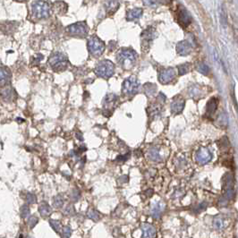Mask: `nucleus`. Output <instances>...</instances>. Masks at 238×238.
<instances>
[{
  "mask_svg": "<svg viewBox=\"0 0 238 238\" xmlns=\"http://www.w3.org/2000/svg\"><path fill=\"white\" fill-rule=\"evenodd\" d=\"M196 69L198 70V72H200L201 74H202L204 75H208L210 73V67L205 64V63H198L196 66Z\"/></svg>",
  "mask_w": 238,
  "mask_h": 238,
  "instance_id": "c85d7f7f",
  "label": "nucleus"
},
{
  "mask_svg": "<svg viewBox=\"0 0 238 238\" xmlns=\"http://www.w3.org/2000/svg\"><path fill=\"white\" fill-rule=\"evenodd\" d=\"M192 49H193L192 44L190 41H187V40L180 41L176 45V52L182 57L189 55L192 52Z\"/></svg>",
  "mask_w": 238,
  "mask_h": 238,
  "instance_id": "ddd939ff",
  "label": "nucleus"
},
{
  "mask_svg": "<svg viewBox=\"0 0 238 238\" xmlns=\"http://www.w3.org/2000/svg\"><path fill=\"white\" fill-rule=\"evenodd\" d=\"M49 64L51 67L56 71H65L68 66V61L66 57L59 52L54 53L49 59Z\"/></svg>",
  "mask_w": 238,
  "mask_h": 238,
  "instance_id": "7ed1b4c3",
  "label": "nucleus"
},
{
  "mask_svg": "<svg viewBox=\"0 0 238 238\" xmlns=\"http://www.w3.org/2000/svg\"><path fill=\"white\" fill-rule=\"evenodd\" d=\"M119 7V2L117 1H107L105 2V8L108 14L113 15Z\"/></svg>",
  "mask_w": 238,
  "mask_h": 238,
  "instance_id": "412c9836",
  "label": "nucleus"
},
{
  "mask_svg": "<svg viewBox=\"0 0 238 238\" xmlns=\"http://www.w3.org/2000/svg\"><path fill=\"white\" fill-rule=\"evenodd\" d=\"M185 105V101L183 98H181L179 96L176 97L171 103V112H172V114H174V115L180 114L182 111L184 110Z\"/></svg>",
  "mask_w": 238,
  "mask_h": 238,
  "instance_id": "f8f14e48",
  "label": "nucleus"
},
{
  "mask_svg": "<svg viewBox=\"0 0 238 238\" xmlns=\"http://www.w3.org/2000/svg\"><path fill=\"white\" fill-rule=\"evenodd\" d=\"M178 21L183 27H187L192 22V16L190 13L183 6L178 9Z\"/></svg>",
  "mask_w": 238,
  "mask_h": 238,
  "instance_id": "9b49d317",
  "label": "nucleus"
},
{
  "mask_svg": "<svg viewBox=\"0 0 238 238\" xmlns=\"http://www.w3.org/2000/svg\"><path fill=\"white\" fill-rule=\"evenodd\" d=\"M156 31L153 27H148L146 30H144L142 32V42H151L156 38Z\"/></svg>",
  "mask_w": 238,
  "mask_h": 238,
  "instance_id": "2eb2a0df",
  "label": "nucleus"
},
{
  "mask_svg": "<svg viewBox=\"0 0 238 238\" xmlns=\"http://www.w3.org/2000/svg\"><path fill=\"white\" fill-rule=\"evenodd\" d=\"M117 62L123 69L130 70L135 64L137 54L130 49H122L117 55Z\"/></svg>",
  "mask_w": 238,
  "mask_h": 238,
  "instance_id": "f257e3e1",
  "label": "nucleus"
},
{
  "mask_svg": "<svg viewBox=\"0 0 238 238\" xmlns=\"http://www.w3.org/2000/svg\"><path fill=\"white\" fill-rule=\"evenodd\" d=\"M149 158L153 161H160L161 160V158H160V155L159 153L158 148L153 147L149 151Z\"/></svg>",
  "mask_w": 238,
  "mask_h": 238,
  "instance_id": "5701e85b",
  "label": "nucleus"
},
{
  "mask_svg": "<svg viewBox=\"0 0 238 238\" xmlns=\"http://www.w3.org/2000/svg\"><path fill=\"white\" fill-rule=\"evenodd\" d=\"M158 101H159V103L161 105L162 103H164V102L166 101V96L164 95L163 93H159V97H158Z\"/></svg>",
  "mask_w": 238,
  "mask_h": 238,
  "instance_id": "ea45409f",
  "label": "nucleus"
},
{
  "mask_svg": "<svg viewBox=\"0 0 238 238\" xmlns=\"http://www.w3.org/2000/svg\"><path fill=\"white\" fill-rule=\"evenodd\" d=\"M39 211H40V215L42 217L46 218V217H49L50 215L52 210H51L50 206L49 204L46 203V202H42L39 207Z\"/></svg>",
  "mask_w": 238,
  "mask_h": 238,
  "instance_id": "4be33fe9",
  "label": "nucleus"
},
{
  "mask_svg": "<svg viewBox=\"0 0 238 238\" xmlns=\"http://www.w3.org/2000/svg\"><path fill=\"white\" fill-rule=\"evenodd\" d=\"M176 77V71L172 67L163 69L159 74V81L162 84H167L172 82Z\"/></svg>",
  "mask_w": 238,
  "mask_h": 238,
  "instance_id": "6e6552de",
  "label": "nucleus"
},
{
  "mask_svg": "<svg viewBox=\"0 0 238 238\" xmlns=\"http://www.w3.org/2000/svg\"><path fill=\"white\" fill-rule=\"evenodd\" d=\"M218 121V125L221 127H226L228 124V118H227V115L226 112H222L220 115L219 116V117L217 119Z\"/></svg>",
  "mask_w": 238,
  "mask_h": 238,
  "instance_id": "bb28decb",
  "label": "nucleus"
},
{
  "mask_svg": "<svg viewBox=\"0 0 238 238\" xmlns=\"http://www.w3.org/2000/svg\"><path fill=\"white\" fill-rule=\"evenodd\" d=\"M42 59H43L42 55H41V54H38V55H37V57H35V62H36V63H39V62H40Z\"/></svg>",
  "mask_w": 238,
  "mask_h": 238,
  "instance_id": "79ce46f5",
  "label": "nucleus"
},
{
  "mask_svg": "<svg viewBox=\"0 0 238 238\" xmlns=\"http://www.w3.org/2000/svg\"><path fill=\"white\" fill-rule=\"evenodd\" d=\"M65 213L66 214H68V215H73L74 213V209L72 205H69L66 207V210H65Z\"/></svg>",
  "mask_w": 238,
  "mask_h": 238,
  "instance_id": "58836bf2",
  "label": "nucleus"
},
{
  "mask_svg": "<svg viewBox=\"0 0 238 238\" xmlns=\"http://www.w3.org/2000/svg\"><path fill=\"white\" fill-rule=\"evenodd\" d=\"M225 223H226L225 219H224L223 217H221V216H218V217H216V218L214 219V221H213V226H214L215 229L219 230V229H222V228H224V227H225Z\"/></svg>",
  "mask_w": 238,
  "mask_h": 238,
  "instance_id": "b1692460",
  "label": "nucleus"
},
{
  "mask_svg": "<svg viewBox=\"0 0 238 238\" xmlns=\"http://www.w3.org/2000/svg\"><path fill=\"white\" fill-rule=\"evenodd\" d=\"M64 204V199L61 195H57L53 199V206L55 208H61Z\"/></svg>",
  "mask_w": 238,
  "mask_h": 238,
  "instance_id": "7c9ffc66",
  "label": "nucleus"
},
{
  "mask_svg": "<svg viewBox=\"0 0 238 238\" xmlns=\"http://www.w3.org/2000/svg\"><path fill=\"white\" fill-rule=\"evenodd\" d=\"M26 238H33V237H32V236H27Z\"/></svg>",
  "mask_w": 238,
  "mask_h": 238,
  "instance_id": "37998d69",
  "label": "nucleus"
},
{
  "mask_svg": "<svg viewBox=\"0 0 238 238\" xmlns=\"http://www.w3.org/2000/svg\"><path fill=\"white\" fill-rule=\"evenodd\" d=\"M87 215H88V217H89L91 219H92V220L94 221L100 220V214L98 212L97 210H93V209H90V210H88Z\"/></svg>",
  "mask_w": 238,
  "mask_h": 238,
  "instance_id": "c756f323",
  "label": "nucleus"
},
{
  "mask_svg": "<svg viewBox=\"0 0 238 238\" xmlns=\"http://www.w3.org/2000/svg\"><path fill=\"white\" fill-rule=\"evenodd\" d=\"M212 159V154L211 152L206 149V148H202L200 149L195 154V159L201 165L207 164L208 162H210Z\"/></svg>",
  "mask_w": 238,
  "mask_h": 238,
  "instance_id": "9d476101",
  "label": "nucleus"
},
{
  "mask_svg": "<svg viewBox=\"0 0 238 238\" xmlns=\"http://www.w3.org/2000/svg\"><path fill=\"white\" fill-rule=\"evenodd\" d=\"M115 72V66L109 60H102L95 68V74L104 79L110 78Z\"/></svg>",
  "mask_w": 238,
  "mask_h": 238,
  "instance_id": "f03ea898",
  "label": "nucleus"
},
{
  "mask_svg": "<svg viewBox=\"0 0 238 238\" xmlns=\"http://www.w3.org/2000/svg\"><path fill=\"white\" fill-rule=\"evenodd\" d=\"M11 79V74L7 69L0 67V85H6L8 83Z\"/></svg>",
  "mask_w": 238,
  "mask_h": 238,
  "instance_id": "6ab92c4d",
  "label": "nucleus"
},
{
  "mask_svg": "<svg viewBox=\"0 0 238 238\" xmlns=\"http://www.w3.org/2000/svg\"><path fill=\"white\" fill-rule=\"evenodd\" d=\"M190 70V66L185 63V64H183L181 66H178V72H179V75H184L187 74Z\"/></svg>",
  "mask_w": 238,
  "mask_h": 238,
  "instance_id": "473e14b6",
  "label": "nucleus"
},
{
  "mask_svg": "<svg viewBox=\"0 0 238 238\" xmlns=\"http://www.w3.org/2000/svg\"><path fill=\"white\" fill-rule=\"evenodd\" d=\"M149 113L153 117L159 115L161 113V105L160 104H154L150 108H149Z\"/></svg>",
  "mask_w": 238,
  "mask_h": 238,
  "instance_id": "cd10ccee",
  "label": "nucleus"
},
{
  "mask_svg": "<svg viewBox=\"0 0 238 238\" xmlns=\"http://www.w3.org/2000/svg\"><path fill=\"white\" fill-rule=\"evenodd\" d=\"M142 238H155L156 236V230L150 224H144L142 226Z\"/></svg>",
  "mask_w": 238,
  "mask_h": 238,
  "instance_id": "a211bd4d",
  "label": "nucleus"
},
{
  "mask_svg": "<svg viewBox=\"0 0 238 238\" xmlns=\"http://www.w3.org/2000/svg\"><path fill=\"white\" fill-rule=\"evenodd\" d=\"M165 209V203L162 202H157L151 204V214L154 219H159Z\"/></svg>",
  "mask_w": 238,
  "mask_h": 238,
  "instance_id": "4468645a",
  "label": "nucleus"
},
{
  "mask_svg": "<svg viewBox=\"0 0 238 238\" xmlns=\"http://www.w3.org/2000/svg\"><path fill=\"white\" fill-rule=\"evenodd\" d=\"M88 50L93 57H99L104 52L105 44L97 36H91L88 40Z\"/></svg>",
  "mask_w": 238,
  "mask_h": 238,
  "instance_id": "39448f33",
  "label": "nucleus"
},
{
  "mask_svg": "<svg viewBox=\"0 0 238 238\" xmlns=\"http://www.w3.org/2000/svg\"><path fill=\"white\" fill-rule=\"evenodd\" d=\"M38 218L36 217V216H32L30 219H29V220H28V225H29V227H31V228H32L34 227L35 226H36V224L38 223Z\"/></svg>",
  "mask_w": 238,
  "mask_h": 238,
  "instance_id": "c9c22d12",
  "label": "nucleus"
},
{
  "mask_svg": "<svg viewBox=\"0 0 238 238\" xmlns=\"http://www.w3.org/2000/svg\"><path fill=\"white\" fill-rule=\"evenodd\" d=\"M143 89L147 96H153L157 91V86L153 83H146L143 86Z\"/></svg>",
  "mask_w": 238,
  "mask_h": 238,
  "instance_id": "a878e982",
  "label": "nucleus"
},
{
  "mask_svg": "<svg viewBox=\"0 0 238 238\" xmlns=\"http://www.w3.org/2000/svg\"><path fill=\"white\" fill-rule=\"evenodd\" d=\"M49 224H50L51 227L55 230L56 232H57V233H59L61 229H62V226H61V223H60L59 221L51 219V220H49Z\"/></svg>",
  "mask_w": 238,
  "mask_h": 238,
  "instance_id": "2f4dec72",
  "label": "nucleus"
},
{
  "mask_svg": "<svg viewBox=\"0 0 238 238\" xmlns=\"http://www.w3.org/2000/svg\"><path fill=\"white\" fill-rule=\"evenodd\" d=\"M71 234H72V230L70 228V227H65L62 230L63 238H69L71 236Z\"/></svg>",
  "mask_w": 238,
  "mask_h": 238,
  "instance_id": "f704fd0d",
  "label": "nucleus"
},
{
  "mask_svg": "<svg viewBox=\"0 0 238 238\" xmlns=\"http://www.w3.org/2000/svg\"><path fill=\"white\" fill-rule=\"evenodd\" d=\"M118 100V97L114 93L107 94L106 97L103 100V106L105 108V112H108V114L111 115V111H113V109L115 108L117 102Z\"/></svg>",
  "mask_w": 238,
  "mask_h": 238,
  "instance_id": "1a4fd4ad",
  "label": "nucleus"
},
{
  "mask_svg": "<svg viewBox=\"0 0 238 238\" xmlns=\"http://www.w3.org/2000/svg\"><path fill=\"white\" fill-rule=\"evenodd\" d=\"M21 215H22V217L23 219H25V218H27L30 215V208H29V206L27 204H24V205L22 206V208H21Z\"/></svg>",
  "mask_w": 238,
  "mask_h": 238,
  "instance_id": "72a5a7b5",
  "label": "nucleus"
},
{
  "mask_svg": "<svg viewBox=\"0 0 238 238\" xmlns=\"http://www.w3.org/2000/svg\"><path fill=\"white\" fill-rule=\"evenodd\" d=\"M32 13L36 18H48L50 15V6L45 1H35L32 4Z\"/></svg>",
  "mask_w": 238,
  "mask_h": 238,
  "instance_id": "20e7f679",
  "label": "nucleus"
},
{
  "mask_svg": "<svg viewBox=\"0 0 238 238\" xmlns=\"http://www.w3.org/2000/svg\"><path fill=\"white\" fill-rule=\"evenodd\" d=\"M15 91L13 90L12 87L10 86H6L5 88H3L1 91H0V95L1 97L3 98V100H5L6 101H10L14 99V96H15Z\"/></svg>",
  "mask_w": 238,
  "mask_h": 238,
  "instance_id": "f3484780",
  "label": "nucleus"
},
{
  "mask_svg": "<svg viewBox=\"0 0 238 238\" xmlns=\"http://www.w3.org/2000/svg\"><path fill=\"white\" fill-rule=\"evenodd\" d=\"M218 100L213 98L211 99L210 101L207 103V108H206V113L208 115H213L216 110H217V108H218Z\"/></svg>",
  "mask_w": 238,
  "mask_h": 238,
  "instance_id": "aec40b11",
  "label": "nucleus"
},
{
  "mask_svg": "<svg viewBox=\"0 0 238 238\" xmlns=\"http://www.w3.org/2000/svg\"><path fill=\"white\" fill-rule=\"evenodd\" d=\"M142 8L132 9V10H129L126 14V20L128 22L137 21L142 17Z\"/></svg>",
  "mask_w": 238,
  "mask_h": 238,
  "instance_id": "dca6fc26",
  "label": "nucleus"
},
{
  "mask_svg": "<svg viewBox=\"0 0 238 238\" xmlns=\"http://www.w3.org/2000/svg\"><path fill=\"white\" fill-rule=\"evenodd\" d=\"M66 31L71 36H74L78 38H85L88 35L89 28L85 22H79L68 26Z\"/></svg>",
  "mask_w": 238,
  "mask_h": 238,
  "instance_id": "423d86ee",
  "label": "nucleus"
},
{
  "mask_svg": "<svg viewBox=\"0 0 238 238\" xmlns=\"http://www.w3.org/2000/svg\"><path fill=\"white\" fill-rule=\"evenodd\" d=\"M189 95L191 98L193 99H199L201 97V93H202V91L201 89L198 87V86H191L190 89H189Z\"/></svg>",
  "mask_w": 238,
  "mask_h": 238,
  "instance_id": "393cba45",
  "label": "nucleus"
},
{
  "mask_svg": "<svg viewBox=\"0 0 238 238\" xmlns=\"http://www.w3.org/2000/svg\"><path fill=\"white\" fill-rule=\"evenodd\" d=\"M159 2H157V1H144L143 2V4L145 5H148V6H151L153 7V6H155L156 4H159Z\"/></svg>",
  "mask_w": 238,
  "mask_h": 238,
  "instance_id": "a19ab883",
  "label": "nucleus"
},
{
  "mask_svg": "<svg viewBox=\"0 0 238 238\" xmlns=\"http://www.w3.org/2000/svg\"><path fill=\"white\" fill-rule=\"evenodd\" d=\"M26 201H27L29 203H35V202H37V197L34 195L33 193H28L27 195H26Z\"/></svg>",
  "mask_w": 238,
  "mask_h": 238,
  "instance_id": "e433bc0d",
  "label": "nucleus"
},
{
  "mask_svg": "<svg viewBox=\"0 0 238 238\" xmlns=\"http://www.w3.org/2000/svg\"><path fill=\"white\" fill-rule=\"evenodd\" d=\"M140 87V83L138 82L137 78L134 76H131L125 79L122 84V91L125 95H134L137 93Z\"/></svg>",
  "mask_w": 238,
  "mask_h": 238,
  "instance_id": "0eeeda50",
  "label": "nucleus"
},
{
  "mask_svg": "<svg viewBox=\"0 0 238 238\" xmlns=\"http://www.w3.org/2000/svg\"><path fill=\"white\" fill-rule=\"evenodd\" d=\"M220 19L221 23L224 26H226L227 24V19H226V15H225V11L222 8H220Z\"/></svg>",
  "mask_w": 238,
  "mask_h": 238,
  "instance_id": "4c0bfd02",
  "label": "nucleus"
}]
</instances>
